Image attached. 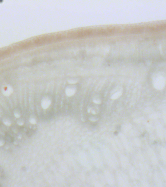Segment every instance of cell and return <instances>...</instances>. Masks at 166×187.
Instances as JSON below:
<instances>
[{
    "mask_svg": "<svg viewBox=\"0 0 166 187\" xmlns=\"http://www.w3.org/2000/svg\"><path fill=\"white\" fill-rule=\"evenodd\" d=\"M135 187H138V186H135Z\"/></svg>",
    "mask_w": 166,
    "mask_h": 187,
    "instance_id": "4fadbf2b",
    "label": "cell"
},
{
    "mask_svg": "<svg viewBox=\"0 0 166 187\" xmlns=\"http://www.w3.org/2000/svg\"><path fill=\"white\" fill-rule=\"evenodd\" d=\"M134 142H135V144L136 146H139V147L141 146V141L140 140H139V139H135Z\"/></svg>",
    "mask_w": 166,
    "mask_h": 187,
    "instance_id": "30bf717a",
    "label": "cell"
},
{
    "mask_svg": "<svg viewBox=\"0 0 166 187\" xmlns=\"http://www.w3.org/2000/svg\"><path fill=\"white\" fill-rule=\"evenodd\" d=\"M159 116L154 115H152L151 116H149V118L151 119V120H155V119H157L159 118Z\"/></svg>",
    "mask_w": 166,
    "mask_h": 187,
    "instance_id": "8fae6325",
    "label": "cell"
},
{
    "mask_svg": "<svg viewBox=\"0 0 166 187\" xmlns=\"http://www.w3.org/2000/svg\"><path fill=\"white\" fill-rule=\"evenodd\" d=\"M154 183L156 187H164L163 180L161 175L159 174V172L155 171L153 176Z\"/></svg>",
    "mask_w": 166,
    "mask_h": 187,
    "instance_id": "3957f363",
    "label": "cell"
},
{
    "mask_svg": "<svg viewBox=\"0 0 166 187\" xmlns=\"http://www.w3.org/2000/svg\"><path fill=\"white\" fill-rule=\"evenodd\" d=\"M155 130L157 135L159 139L163 140L164 137V128L162 124L160 122H157L155 126Z\"/></svg>",
    "mask_w": 166,
    "mask_h": 187,
    "instance_id": "277c9868",
    "label": "cell"
},
{
    "mask_svg": "<svg viewBox=\"0 0 166 187\" xmlns=\"http://www.w3.org/2000/svg\"><path fill=\"white\" fill-rule=\"evenodd\" d=\"M140 187H151V184L146 178H143L141 180Z\"/></svg>",
    "mask_w": 166,
    "mask_h": 187,
    "instance_id": "52a82bcc",
    "label": "cell"
},
{
    "mask_svg": "<svg viewBox=\"0 0 166 187\" xmlns=\"http://www.w3.org/2000/svg\"><path fill=\"white\" fill-rule=\"evenodd\" d=\"M163 120H164V122L166 124V113H165L163 115Z\"/></svg>",
    "mask_w": 166,
    "mask_h": 187,
    "instance_id": "7c38bea8",
    "label": "cell"
},
{
    "mask_svg": "<svg viewBox=\"0 0 166 187\" xmlns=\"http://www.w3.org/2000/svg\"><path fill=\"white\" fill-rule=\"evenodd\" d=\"M130 175H131L132 178L134 180H138L139 177V173L134 169L131 170V171H130Z\"/></svg>",
    "mask_w": 166,
    "mask_h": 187,
    "instance_id": "8992f818",
    "label": "cell"
},
{
    "mask_svg": "<svg viewBox=\"0 0 166 187\" xmlns=\"http://www.w3.org/2000/svg\"><path fill=\"white\" fill-rule=\"evenodd\" d=\"M144 30V28L143 27H137L133 28L131 29V31L134 33H141L143 32Z\"/></svg>",
    "mask_w": 166,
    "mask_h": 187,
    "instance_id": "9c48e42d",
    "label": "cell"
},
{
    "mask_svg": "<svg viewBox=\"0 0 166 187\" xmlns=\"http://www.w3.org/2000/svg\"><path fill=\"white\" fill-rule=\"evenodd\" d=\"M161 158L163 161V162L166 164V148L162 147L160 151Z\"/></svg>",
    "mask_w": 166,
    "mask_h": 187,
    "instance_id": "5b68a950",
    "label": "cell"
},
{
    "mask_svg": "<svg viewBox=\"0 0 166 187\" xmlns=\"http://www.w3.org/2000/svg\"><path fill=\"white\" fill-rule=\"evenodd\" d=\"M148 155L149 158V160L151 161V163L154 165H157L159 164V160L157 157L156 154H155V152L154 151L153 149L149 147L147 149V151Z\"/></svg>",
    "mask_w": 166,
    "mask_h": 187,
    "instance_id": "7a4b0ae2",
    "label": "cell"
},
{
    "mask_svg": "<svg viewBox=\"0 0 166 187\" xmlns=\"http://www.w3.org/2000/svg\"><path fill=\"white\" fill-rule=\"evenodd\" d=\"M161 173V176L163 178V180L166 182V169L163 167L162 166L160 167Z\"/></svg>",
    "mask_w": 166,
    "mask_h": 187,
    "instance_id": "ba28073f",
    "label": "cell"
},
{
    "mask_svg": "<svg viewBox=\"0 0 166 187\" xmlns=\"http://www.w3.org/2000/svg\"><path fill=\"white\" fill-rule=\"evenodd\" d=\"M139 164L142 171L146 175H148L149 173V166L146 161L145 160L143 155L141 154H139Z\"/></svg>",
    "mask_w": 166,
    "mask_h": 187,
    "instance_id": "6da1fadb",
    "label": "cell"
}]
</instances>
